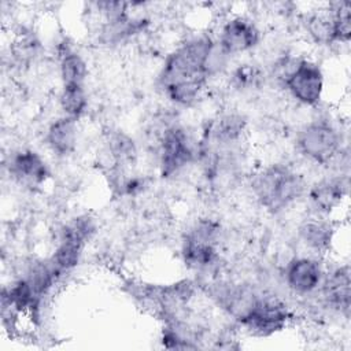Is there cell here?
<instances>
[{
    "mask_svg": "<svg viewBox=\"0 0 351 351\" xmlns=\"http://www.w3.org/2000/svg\"><path fill=\"white\" fill-rule=\"evenodd\" d=\"M214 44L207 37L188 41L166 60L160 82L167 96L180 104L192 103L208 77V60Z\"/></svg>",
    "mask_w": 351,
    "mask_h": 351,
    "instance_id": "cell-1",
    "label": "cell"
},
{
    "mask_svg": "<svg viewBox=\"0 0 351 351\" xmlns=\"http://www.w3.org/2000/svg\"><path fill=\"white\" fill-rule=\"evenodd\" d=\"M252 188L261 204L276 213L302 195L303 181L288 167L274 165L256 176Z\"/></svg>",
    "mask_w": 351,
    "mask_h": 351,
    "instance_id": "cell-2",
    "label": "cell"
},
{
    "mask_svg": "<svg viewBox=\"0 0 351 351\" xmlns=\"http://www.w3.org/2000/svg\"><path fill=\"white\" fill-rule=\"evenodd\" d=\"M93 232L95 223L86 215L75 218L63 229L60 243L51 258V262L60 273L73 269L78 263L82 248Z\"/></svg>",
    "mask_w": 351,
    "mask_h": 351,
    "instance_id": "cell-3",
    "label": "cell"
},
{
    "mask_svg": "<svg viewBox=\"0 0 351 351\" xmlns=\"http://www.w3.org/2000/svg\"><path fill=\"white\" fill-rule=\"evenodd\" d=\"M219 226L213 221H200L185 236L182 255L193 267H207L217 258Z\"/></svg>",
    "mask_w": 351,
    "mask_h": 351,
    "instance_id": "cell-4",
    "label": "cell"
},
{
    "mask_svg": "<svg viewBox=\"0 0 351 351\" xmlns=\"http://www.w3.org/2000/svg\"><path fill=\"white\" fill-rule=\"evenodd\" d=\"M289 318V311L284 303L273 298L256 299L240 322L255 336H270L280 332Z\"/></svg>",
    "mask_w": 351,
    "mask_h": 351,
    "instance_id": "cell-5",
    "label": "cell"
},
{
    "mask_svg": "<svg viewBox=\"0 0 351 351\" xmlns=\"http://www.w3.org/2000/svg\"><path fill=\"white\" fill-rule=\"evenodd\" d=\"M300 151L318 163L329 162L339 151L340 138L337 132L326 122L307 125L298 137Z\"/></svg>",
    "mask_w": 351,
    "mask_h": 351,
    "instance_id": "cell-6",
    "label": "cell"
},
{
    "mask_svg": "<svg viewBox=\"0 0 351 351\" xmlns=\"http://www.w3.org/2000/svg\"><path fill=\"white\" fill-rule=\"evenodd\" d=\"M285 85L296 100L314 106L322 96L324 77L315 63L302 60L287 74Z\"/></svg>",
    "mask_w": 351,
    "mask_h": 351,
    "instance_id": "cell-7",
    "label": "cell"
},
{
    "mask_svg": "<svg viewBox=\"0 0 351 351\" xmlns=\"http://www.w3.org/2000/svg\"><path fill=\"white\" fill-rule=\"evenodd\" d=\"M193 152L188 143L185 132L180 128L169 129L162 141L160 151V171L163 177H170L180 171L192 160Z\"/></svg>",
    "mask_w": 351,
    "mask_h": 351,
    "instance_id": "cell-8",
    "label": "cell"
},
{
    "mask_svg": "<svg viewBox=\"0 0 351 351\" xmlns=\"http://www.w3.org/2000/svg\"><path fill=\"white\" fill-rule=\"evenodd\" d=\"M259 41V32L255 25L244 18L230 19L222 29L219 48L226 55L251 49Z\"/></svg>",
    "mask_w": 351,
    "mask_h": 351,
    "instance_id": "cell-9",
    "label": "cell"
},
{
    "mask_svg": "<svg viewBox=\"0 0 351 351\" xmlns=\"http://www.w3.org/2000/svg\"><path fill=\"white\" fill-rule=\"evenodd\" d=\"M10 170L15 180L26 186L41 185L48 177V169L43 158L29 149L21 151L12 158Z\"/></svg>",
    "mask_w": 351,
    "mask_h": 351,
    "instance_id": "cell-10",
    "label": "cell"
},
{
    "mask_svg": "<svg viewBox=\"0 0 351 351\" xmlns=\"http://www.w3.org/2000/svg\"><path fill=\"white\" fill-rule=\"evenodd\" d=\"M322 277V270L319 265L310 258H299L292 261L285 271V278L295 292L307 293L314 291Z\"/></svg>",
    "mask_w": 351,
    "mask_h": 351,
    "instance_id": "cell-11",
    "label": "cell"
},
{
    "mask_svg": "<svg viewBox=\"0 0 351 351\" xmlns=\"http://www.w3.org/2000/svg\"><path fill=\"white\" fill-rule=\"evenodd\" d=\"M324 296L326 302L344 313L350 310V270L340 267L330 273L324 284Z\"/></svg>",
    "mask_w": 351,
    "mask_h": 351,
    "instance_id": "cell-12",
    "label": "cell"
},
{
    "mask_svg": "<svg viewBox=\"0 0 351 351\" xmlns=\"http://www.w3.org/2000/svg\"><path fill=\"white\" fill-rule=\"evenodd\" d=\"M48 145L58 155H69L77 143L75 119L63 117L55 121L47 132Z\"/></svg>",
    "mask_w": 351,
    "mask_h": 351,
    "instance_id": "cell-13",
    "label": "cell"
},
{
    "mask_svg": "<svg viewBox=\"0 0 351 351\" xmlns=\"http://www.w3.org/2000/svg\"><path fill=\"white\" fill-rule=\"evenodd\" d=\"M346 191L347 186L343 180H324L313 186V189L310 191V200L317 210L322 213H329L341 203Z\"/></svg>",
    "mask_w": 351,
    "mask_h": 351,
    "instance_id": "cell-14",
    "label": "cell"
},
{
    "mask_svg": "<svg viewBox=\"0 0 351 351\" xmlns=\"http://www.w3.org/2000/svg\"><path fill=\"white\" fill-rule=\"evenodd\" d=\"M60 75L63 85H84L86 77L84 59L69 47L60 49Z\"/></svg>",
    "mask_w": 351,
    "mask_h": 351,
    "instance_id": "cell-15",
    "label": "cell"
},
{
    "mask_svg": "<svg viewBox=\"0 0 351 351\" xmlns=\"http://www.w3.org/2000/svg\"><path fill=\"white\" fill-rule=\"evenodd\" d=\"M300 237L303 241L318 251H322L329 247L332 237H333V229L332 226L325 221L311 219L304 222L300 226Z\"/></svg>",
    "mask_w": 351,
    "mask_h": 351,
    "instance_id": "cell-16",
    "label": "cell"
},
{
    "mask_svg": "<svg viewBox=\"0 0 351 351\" xmlns=\"http://www.w3.org/2000/svg\"><path fill=\"white\" fill-rule=\"evenodd\" d=\"M60 106L66 117L77 119L86 107V95L84 85H63Z\"/></svg>",
    "mask_w": 351,
    "mask_h": 351,
    "instance_id": "cell-17",
    "label": "cell"
},
{
    "mask_svg": "<svg viewBox=\"0 0 351 351\" xmlns=\"http://www.w3.org/2000/svg\"><path fill=\"white\" fill-rule=\"evenodd\" d=\"M244 129V121L241 117L229 114L221 117L211 126V136L219 141H232L236 140Z\"/></svg>",
    "mask_w": 351,
    "mask_h": 351,
    "instance_id": "cell-18",
    "label": "cell"
},
{
    "mask_svg": "<svg viewBox=\"0 0 351 351\" xmlns=\"http://www.w3.org/2000/svg\"><path fill=\"white\" fill-rule=\"evenodd\" d=\"M332 34L333 41L347 43L351 36V16H350V3H337L332 15Z\"/></svg>",
    "mask_w": 351,
    "mask_h": 351,
    "instance_id": "cell-19",
    "label": "cell"
},
{
    "mask_svg": "<svg viewBox=\"0 0 351 351\" xmlns=\"http://www.w3.org/2000/svg\"><path fill=\"white\" fill-rule=\"evenodd\" d=\"M307 29L310 34L319 43H330L333 41L332 34V19L330 16H319L315 15L308 19Z\"/></svg>",
    "mask_w": 351,
    "mask_h": 351,
    "instance_id": "cell-20",
    "label": "cell"
},
{
    "mask_svg": "<svg viewBox=\"0 0 351 351\" xmlns=\"http://www.w3.org/2000/svg\"><path fill=\"white\" fill-rule=\"evenodd\" d=\"M111 152L119 162H128L132 160L134 156V145L130 138H128L123 134H115L110 141Z\"/></svg>",
    "mask_w": 351,
    "mask_h": 351,
    "instance_id": "cell-21",
    "label": "cell"
},
{
    "mask_svg": "<svg viewBox=\"0 0 351 351\" xmlns=\"http://www.w3.org/2000/svg\"><path fill=\"white\" fill-rule=\"evenodd\" d=\"M258 80H259V74L251 66L239 67L233 74V81L239 88H248L251 85H255Z\"/></svg>",
    "mask_w": 351,
    "mask_h": 351,
    "instance_id": "cell-22",
    "label": "cell"
}]
</instances>
